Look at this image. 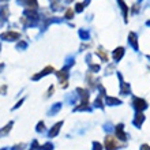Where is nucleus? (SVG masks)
I'll use <instances>...</instances> for the list:
<instances>
[{
	"label": "nucleus",
	"instance_id": "f257e3e1",
	"mask_svg": "<svg viewBox=\"0 0 150 150\" xmlns=\"http://www.w3.org/2000/svg\"><path fill=\"white\" fill-rule=\"evenodd\" d=\"M105 146H107V150H116L117 141H116L113 137H107V138H105Z\"/></svg>",
	"mask_w": 150,
	"mask_h": 150
},
{
	"label": "nucleus",
	"instance_id": "f03ea898",
	"mask_svg": "<svg viewBox=\"0 0 150 150\" xmlns=\"http://www.w3.org/2000/svg\"><path fill=\"white\" fill-rule=\"evenodd\" d=\"M135 103L138 104V105H137V108H138V109H141V108H145V107H146V105H145V101H142V100H137Z\"/></svg>",
	"mask_w": 150,
	"mask_h": 150
},
{
	"label": "nucleus",
	"instance_id": "7ed1b4c3",
	"mask_svg": "<svg viewBox=\"0 0 150 150\" xmlns=\"http://www.w3.org/2000/svg\"><path fill=\"white\" fill-rule=\"evenodd\" d=\"M66 15H67V18H71V15H72V10H68Z\"/></svg>",
	"mask_w": 150,
	"mask_h": 150
}]
</instances>
